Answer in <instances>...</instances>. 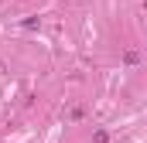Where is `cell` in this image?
Returning a JSON list of instances; mask_svg holds the SVG:
<instances>
[{"instance_id":"obj_1","label":"cell","mask_w":147,"mask_h":143,"mask_svg":"<svg viewBox=\"0 0 147 143\" xmlns=\"http://www.w3.org/2000/svg\"><path fill=\"white\" fill-rule=\"evenodd\" d=\"M92 140H96V143H106V140H110V133H106V130H96V136H92Z\"/></svg>"}]
</instances>
